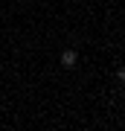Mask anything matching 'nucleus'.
<instances>
[{"mask_svg":"<svg viewBox=\"0 0 125 131\" xmlns=\"http://www.w3.org/2000/svg\"><path fill=\"white\" fill-rule=\"evenodd\" d=\"M76 61H79V56H76V50H64V52H61V67H73Z\"/></svg>","mask_w":125,"mask_h":131,"instance_id":"1","label":"nucleus"}]
</instances>
